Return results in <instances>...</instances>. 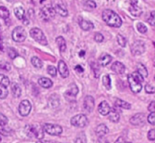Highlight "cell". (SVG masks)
Instances as JSON below:
<instances>
[{"label":"cell","mask_w":155,"mask_h":143,"mask_svg":"<svg viewBox=\"0 0 155 143\" xmlns=\"http://www.w3.org/2000/svg\"><path fill=\"white\" fill-rule=\"evenodd\" d=\"M148 138L149 140L154 141L155 140V129L151 130L148 133Z\"/></svg>","instance_id":"46"},{"label":"cell","mask_w":155,"mask_h":143,"mask_svg":"<svg viewBox=\"0 0 155 143\" xmlns=\"http://www.w3.org/2000/svg\"><path fill=\"white\" fill-rule=\"evenodd\" d=\"M127 80H128L129 85L130 86V89L133 91L134 93H139L142 89V86L140 82H139L138 80H136L134 77H133L132 74H129L128 77H127Z\"/></svg>","instance_id":"9"},{"label":"cell","mask_w":155,"mask_h":143,"mask_svg":"<svg viewBox=\"0 0 155 143\" xmlns=\"http://www.w3.org/2000/svg\"><path fill=\"white\" fill-rule=\"evenodd\" d=\"M94 39H95V40L97 42H103V40H104V36H103V35L101 34V33H96L95 34V37H94Z\"/></svg>","instance_id":"45"},{"label":"cell","mask_w":155,"mask_h":143,"mask_svg":"<svg viewBox=\"0 0 155 143\" xmlns=\"http://www.w3.org/2000/svg\"><path fill=\"white\" fill-rule=\"evenodd\" d=\"M132 53L135 55H139L145 51V42L141 40H137L132 45Z\"/></svg>","instance_id":"10"},{"label":"cell","mask_w":155,"mask_h":143,"mask_svg":"<svg viewBox=\"0 0 155 143\" xmlns=\"http://www.w3.org/2000/svg\"><path fill=\"white\" fill-rule=\"evenodd\" d=\"M85 54H86V53H85L84 51H81L80 53H79V55H80V57L83 58V56L85 55Z\"/></svg>","instance_id":"56"},{"label":"cell","mask_w":155,"mask_h":143,"mask_svg":"<svg viewBox=\"0 0 155 143\" xmlns=\"http://www.w3.org/2000/svg\"><path fill=\"white\" fill-rule=\"evenodd\" d=\"M115 105H116L117 107L122 108H124V109L131 108V105H130V103L127 102V101L121 99H117L116 101H115Z\"/></svg>","instance_id":"27"},{"label":"cell","mask_w":155,"mask_h":143,"mask_svg":"<svg viewBox=\"0 0 155 143\" xmlns=\"http://www.w3.org/2000/svg\"><path fill=\"white\" fill-rule=\"evenodd\" d=\"M8 118L4 115L0 113V124H8Z\"/></svg>","instance_id":"47"},{"label":"cell","mask_w":155,"mask_h":143,"mask_svg":"<svg viewBox=\"0 0 155 143\" xmlns=\"http://www.w3.org/2000/svg\"><path fill=\"white\" fill-rule=\"evenodd\" d=\"M26 133L29 136L32 137L34 136L35 138L39 139H42L44 137V130L43 127H41L37 124H32V125H27L25 128Z\"/></svg>","instance_id":"2"},{"label":"cell","mask_w":155,"mask_h":143,"mask_svg":"<svg viewBox=\"0 0 155 143\" xmlns=\"http://www.w3.org/2000/svg\"><path fill=\"white\" fill-rule=\"evenodd\" d=\"M108 128L106 127L104 124H100L97 127L96 130H95V133L98 137H104L107 133H108Z\"/></svg>","instance_id":"17"},{"label":"cell","mask_w":155,"mask_h":143,"mask_svg":"<svg viewBox=\"0 0 155 143\" xmlns=\"http://www.w3.org/2000/svg\"><path fill=\"white\" fill-rule=\"evenodd\" d=\"M0 28H1V25H0Z\"/></svg>","instance_id":"60"},{"label":"cell","mask_w":155,"mask_h":143,"mask_svg":"<svg viewBox=\"0 0 155 143\" xmlns=\"http://www.w3.org/2000/svg\"><path fill=\"white\" fill-rule=\"evenodd\" d=\"M94 65H94V66H95V68H94L92 65V69L94 70L93 71H94V74H95V77H98V76H99V74H100L99 68H98V66L96 65V64H94Z\"/></svg>","instance_id":"48"},{"label":"cell","mask_w":155,"mask_h":143,"mask_svg":"<svg viewBox=\"0 0 155 143\" xmlns=\"http://www.w3.org/2000/svg\"><path fill=\"white\" fill-rule=\"evenodd\" d=\"M75 143H86V137L84 133H80L77 135Z\"/></svg>","instance_id":"34"},{"label":"cell","mask_w":155,"mask_h":143,"mask_svg":"<svg viewBox=\"0 0 155 143\" xmlns=\"http://www.w3.org/2000/svg\"><path fill=\"white\" fill-rule=\"evenodd\" d=\"M56 43L58 44L59 49L61 52H64L66 50V41L64 39V37L58 36V37L56 38Z\"/></svg>","instance_id":"25"},{"label":"cell","mask_w":155,"mask_h":143,"mask_svg":"<svg viewBox=\"0 0 155 143\" xmlns=\"http://www.w3.org/2000/svg\"><path fill=\"white\" fill-rule=\"evenodd\" d=\"M51 6L55 12L62 17H67L68 15L66 5L63 0H51Z\"/></svg>","instance_id":"4"},{"label":"cell","mask_w":155,"mask_h":143,"mask_svg":"<svg viewBox=\"0 0 155 143\" xmlns=\"http://www.w3.org/2000/svg\"><path fill=\"white\" fill-rule=\"evenodd\" d=\"M43 130L45 133L51 136H59L62 133V127L57 124H45L43 126Z\"/></svg>","instance_id":"8"},{"label":"cell","mask_w":155,"mask_h":143,"mask_svg":"<svg viewBox=\"0 0 155 143\" xmlns=\"http://www.w3.org/2000/svg\"><path fill=\"white\" fill-rule=\"evenodd\" d=\"M115 143H131V142H126L125 139H124L123 137H119L116 140Z\"/></svg>","instance_id":"51"},{"label":"cell","mask_w":155,"mask_h":143,"mask_svg":"<svg viewBox=\"0 0 155 143\" xmlns=\"http://www.w3.org/2000/svg\"><path fill=\"white\" fill-rule=\"evenodd\" d=\"M6 1L10 2H14V1H15V0H6Z\"/></svg>","instance_id":"57"},{"label":"cell","mask_w":155,"mask_h":143,"mask_svg":"<svg viewBox=\"0 0 155 143\" xmlns=\"http://www.w3.org/2000/svg\"><path fill=\"white\" fill-rule=\"evenodd\" d=\"M98 111L101 115H104V116L108 115L110 111V108L108 103L106 101H103L102 102L100 103V105H98Z\"/></svg>","instance_id":"15"},{"label":"cell","mask_w":155,"mask_h":143,"mask_svg":"<svg viewBox=\"0 0 155 143\" xmlns=\"http://www.w3.org/2000/svg\"><path fill=\"white\" fill-rule=\"evenodd\" d=\"M36 143H53L51 141H47V140H40V141H38Z\"/></svg>","instance_id":"55"},{"label":"cell","mask_w":155,"mask_h":143,"mask_svg":"<svg viewBox=\"0 0 155 143\" xmlns=\"http://www.w3.org/2000/svg\"><path fill=\"white\" fill-rule=\"evenodd\" d=\"M117 42L119 43V45L122 47H125L127 45V39L124 36H123L122 35L118 34L117 36Z\"/></svg>","instance_id":"36"},{"label":"cell","mask_w":155,"mask_h":143,"mask_svg":"<svg viewBox=\"0 0 155 143\" xmlns=\"http://www.w3.org/2000/svg\"><path fill=\"white\" fill-rule=\"evenodd\" d=\"M148 111L151 112H155V101H152L148 106Z\"/></svg>","instance_id":"50"},{"label":"cell","mask_w":155,"mask_h":143,"mask_svg":"<svg viewBox=\"0 0 155 143\" xmlns=\"http://www.w3.org/2000/svg\"><path fill=\"white\" fill-rule=\"evenodd\" d=\"M148 121L149 124L155 125V112H151L148 117Z\"/></svg>","instance_id":"43"},{"label":"cell","mask_w":155,"mask_h":143,"mask_svg":"<svg viewBox=\"0 0 155 143\" xmlns=\"http://www.w3.org/2000/svg\"><path fill=\"white\" fill-rule=\"evenodd\" d=\"M98 143H109L108 141L104 137H100L99 139H98Z\"/></svg>","instance_id":"53"},{"label":"cell","mask_w":155,"mask_h":143,"mask_svg":"<svg viewBox=\"0 0 155 143\" xmlns=\"http://www.w3.org/2000/svg\"><path fill=\"white\" fill-rule=\"evenodd\" d=\"M145 91H146V92H148V93L149 94L155 93V87L154 86H151V85L147 84L146 86H145Z\"/></svg>","instance_id":"44"},{"label":"cell","mask_w":155,"mask_h":143,"mask_svg":"<svg viewBox=\"0 0 155 143\" xmlns=\"http://www.w3.org/2000/svg\"><path fill=\"white\" fill-rule=\"evenodd\" d=\"M0 50L3 51V40L1 36H0Z\"/></svg>","instance_id":"54"},{"label":"cell","mask_w":155,"mask_h":143,"mask_svg":"<svg viewBox=\"0 0 155 143\" xmlns=\"http://www.w3.org/2000/svg\"><path fill=\"white\" fill-rule=\"evenodd\" d=\"M102 83L104 86L107 88V89H110V88H111V80H110V77L108 75H105L103 77Z\"/></svg>","instance_id":"33"},{"label":"cell","mask_w":155,"mask_h":143,"mask_svg":"<svg viewBox=\"0 0 155 143\" xmlns=\"http://www.w3.org/2000/svg\"><path fill=\"white\" fill-rule=\"evenodd\" d=\"M86 4L88 6H89V7H90V8H95V7H96V3L95 2H93V1H92V0H89V1H87L86 2Z\"/></svg>","instance_id":"49"},{"label":"cell","mask_w":155,"mask_h":143,"mask_svg":"<svg viewBox=\"0 0 155 143\" xmlns=\"http://www.w3.org/2000/svg\"><path fill=\"white\" fill-rule=\"evenodd\" d=\"M2 141V139H1V137H0V142H1Z\"/></svg>","instance_id":"59"},{"label":"cell","mask_w":155,"mask_h":143,"mask_svg":"<svg viewBox=\"0 0 155 143\" xmlns=\"http://www.w3.org/2000/svg\"><path fill=\"white\" fill-rule=\"evenodd\" d=\"M38 83L42 87L45 88V89H49L52 86L53 83L50 79L46 78V77H41L38 80Z\"/></svg>","instance_id":"18"},{"label":"cell","mask_w":155,"mask_h":143,"mask_svg":"<svg viewBox=\"0 0 155 143\" xmlns=\"http://www.w3.org/2000/svg\"><path fill=\"white\" fill-rule=\"evenodd\" d=\"M154 80H155V76H154Z\"/></svg>","instance_id":"61"},{"label":"cell","mask_w":155,"mask_h":143,"mask_svg":"<svg viewBox=\"0 0 155 143\" xmlns=\"http://www.w3.org/2000/svg\"><path fill=\"white\" fill-rule=\"evenodd\" d=\"M27 38V33L22 27H17L12 31V39L17 42H24Z\"/></svg>","instance_id":"7"},{"label":"cell","mask_w":155,"mask_h":143,"mask_svg":"<svg viewBox=\"0 0 155 143\" xmlns=\"http://www.w3.org/2000/svg\"><path fill=\"white\" fill-rule=\"evenodd\" d=\"M12 92L15 98H18L21 95V89L19 85L17 84L16 83H13L12 84Z\"/></svg>","instance_id":"26"},{"label":"cell","mask_w":155,"mask_h":143,"mask_svg":"<svg viewBox=\"0 0 155 143\" xmlns=\"http://www.w3.org/2000/svg\"><path fill=\"white\" fill-rule=\"evenodd\" d=\"M148 22L150 25L155 26V11L151 12V15L148 19Z\"/></svg>","instance_id":"41"},{"label":"cell","mask_w":155,"mask_h":143,"mask_svg":"<svg viewBox=\"0 0 155 143\" xmlns=\"http://www.w3.org/2000/svg\"><path fill=\"white\" fill-rule=\"evenodd\" d=\"M0 69L2 70V71H9L11 70L10 64L5 61H2V62H0Z\"/></svg>","instance_id":"35"},{"label":"cell","mask_w":155,"mask_h":143,"mask_svg":"<svg viewBox=\"0 0 155 143\" xmlns=\"http://www.w3.org/2000/svg\"><path fill=\"white\" fill-rule=\"evenodd\" d=\"M83 106L88 112H92L93 111L94 107H95V100H94L93 97L91 96V95H87L84 98Z\"/></svg>","instance_id":"12"},{"label":"cell","mask_w":155,"mask_h":143,"mask_svg":"<svg viewBox=\"0 0 155 143\" xmlns=\"http://www.w3.org/2000/svg\"><path fill=\"white\" fill-rule=\"evenodd\" d=\"M78 87H77V85L75 83H72V84H71L68 86V89L66 91V92H65V95L75 97L77 95V93H78Z\"/></svg>","instance_id":"20"},{"label":"cell","mask_w":155,"mask_h":143,"mask_svg":"<svg viewBox=\"0 0 155 143\" xmlns=\"http://www.w3.org/2000/svg\"><path fill=\"white\" fill-rule=\"evenodd\" d=\"M55 15V11L51 5H45L40 9L39 15L42 21H49L52 19Z\"/></svg>","instance_id":"5"},{"label":"cell","mask_w":155,"mask_h":143,"mask_svg":"<svg viewBox=\"0 0 155 143\" xmlns=\"http://www.w3.org/2000/svg\"><path fill=\"white\" fill-rule=\"evenodd\" d=\"M30 35L33 39H35L36 42H39L41 45H46L48 44L46 37L40 29L37 28V27L32 28L30 30Z\"/></svg>","instance_id":"3"},{"label":"cell","mask_w":155,"mask_h":143,"mask_svg":"<svg viewBox=\"0 0 155 143\" xmlns=\"http://www.w3.org/2000/svg\"><path fill=\"white\" fill-rule=\"evenodd\" d=\"M8 90L7 89V86L0 84V98L4 99L8 96Z\"/></svg>","instance_id":"31"},{"label":"cell","mask_w":155,"mask_h":143,"mask_svg":"<svg viewBox=\"0 0 155 143\" xmlns=\"http://www.w3.org/2000/svg\"><path fill=\"white\" fill-rule=\"evenodd\" d=\"M112 60V57L108 54H104L103 55H101V57L99 58V64L101 65L102 67H105L107 66L108 64L110 63Z\"/></svg>","instance_id":"21"},{"label":"cell","mask_w":155,"mask_h":143,"mask_svg":"<svg viewBox=\"0 0 155 143\" xmlns=\"http://www.w3.org/2000/svg\"><path fill=\"white\" fill-rule=\"evenodd\" d=\"M125 65L120 62H116L112 65L111 70L117 74H122L125 72Z\"/></svg>","instance_id":"16"},{"label":"cell","mask_w":155,"mask_h":143,"mask_svg":"<svg viewBox=\"0 0 155 143\" xmlns=\"http://www.w3.org/2000/svg\"><path fill=\"white\" fill-rule=\"evenodd\" d=\"M0 84H2L5 86H8L10 84L9 79L6 76L3 75L2 74H0Z\"/></svg>","instance_id":"37"},{"label":"cell","mask_w":155,"mask_h":143,"mask_svg":"<svg viewBox=\"0 0 155 143\" xmlns=\"http://www.w3.org/2000/svg\"><path fill=\"white\" fill-rule=\"evenodd\" d=\"M130 13H131L132 15L135 17L140 16L142 13V8H141L140 7H139V6L136 5V2L132 3L131 5H130Z\"/></svg>","instance_id":"19"},{"label":"cell","mask_w":155,"mask_h":143,"mask_svg":"<svg viewBox=\"0 0 155 143\" xmlns=\"http://www.w3.org/2000/svg\"><path fill=\"white\" fill-rule=\"evenodd\" d=\"M31 63L33 67L36 68H41L42 67V62L38 57H33L31 58Z\"/></svg>","instance_id":"32"},{"label":"cell","mask_w":155,"mask_h":143,"mask_svg":"<svg viewBox=\"0 0 155 143\" xmlns=\"http://www.w3.org/2000/svg\"><path fill=\"white\" fill-rule=\"evenodd\" d=\"M0 134L5 136H8L12 134V130L7 124H0Z\"/></svg>","instance_id":"23"},{"label":"cell","mask_w":155,"mask_h":143,"mask_svg":"<svg viewBox=\"0 0 155 143\" xmlns=\"http://www.w3.org/2000/svg\"><path fill=\"white\" fill-rule=\"evenodd\" d=\"M145 115L144 114L142 113H139L136 114V115L131 118L130 119V123H131L133 125L135 126H138V125H141V124H144L145 122Z\"/></svg>","instance_id":"13"},{"label":"cell","mask_w":155,"mask_h":143,"mask_svg":"<svg viewBox=\"0 0 155 143\" xmlns=\"http://www.w3.org/2000/svg\"><path fill=\"white\" fill-rule=\"evenodd\" d=\"M8 56L12 59L16 58L18 56V53L17 52L16 50L13 48H9L8 49Z\"/></svg>","instance_id":"38"},{"label":"cell","mask_w":155,"mask_h":143,"mask_svg":"<svg viewBox=\"0 0 155 143\" xmlns=\"http://www.w3.org/2000/svg\"><path fill=\"white\" fill-rule=\"evenodd\" d=\"M14 12H15V16L17 17L18 19H24V14H25V12H24V9L22 7L15 8V10H14Z\"/></svg>","instance_id":"28"},{"label":"cell","mask_w":155,"mask_h":143,"mask_svg":"<svg viewBox=\"0 0 155 143\" xmlns=\"http://www.w3.org/2000/svg\"><path fill=\"white\" fill-rule=\"evenodd\" d=\"M137 72H139L141 75L143 77H148V71H147V68H145V65H142V63L138 64L137 65Z\"/></svg>","instance_id":"29"},{"label":"cell","mask_w":155,"mask_h":143,"mask_svg":"<svg viewBox=\"0 0 155 143\" xmlns=\"http://www.w3.org/2000/svg\"><path fill=\"white\" fill-rule=\"evenodd\" d=\"M154 66L155 67V58H154Z\"/></svg>","instance_id":"58"},{"label":"cell","mask_w":155,"mask_h":143,"mask_svg":"<svg viewBox=\"0 0 155 143\" xmlns=\"http://www.w3.org/2000/svg\"><path fill=\"white\" fill-rule=\"evenodd\" d=\"M79 24H80V27L83 29V30H92L94 27L93 24L92 22L89 21H86V20L81 19L79 22Z\"/></svg>","instance_id":"22"},{"label":"cell","mask_w":155,"mask_h":143,"mask_svg":"<svg viewBox=\"0 0 155 143\" xmlns=\"http://www.w3.org/2000/svg\"><path fill=\"white\" fill-rule=\"evenodd\" d=\"M71 124L74 127L82 128V127L87 126V124H89V121H88V118L86 115H78L73 117L71 121Z\"/></svg>","instance_id":"6"},{"label":"cell","mask_w":155,"mask_h":143,"mask_svg":"<svg viewBox=\"0 0 155 143\" xmlns=\"http://www.w3.org/2000/svg\"><path fill=\"white\" fill-rule=\"evenodd\" d=\"M58 71L63 78H67L69 76V70L64 61L61 60L58 62Z\"/></svg>","instance_id":"14"},{"label":"cell","mask_w":155,"mask_h":143,"mask_svg":"<svg viewBox=\"0 0 155 143\" xmlns=\"http://www.w3.org/2000/svg\"><path fill=\"white\" fill-rule=\"evenodd\" d=\"M18 111H19V113L21 116H27L31 111V104H30V101L28 100H24V101H21L19 105Z\"/></svg>","instance_id":"11"},{"label":"cell","mask_w":155,"mask_h":143,"mask_svg":"<svg viewBox=\"0 0 155 143\" xmlns=\"http://www.w3.org/2000/svg\"><path fill=\"white\" fill-rule=\"evenodd\" d=\"M75 70H76V71H78V72H80V73L83 72V71H84V69H83V68H82L81 65H77V66L75 67Z\"/></svg>","instance_id":"52"},{"label":"cell","mask_w":155,"mask_h":143,"mask_svg":"<svg viewBox=\"0 0 155 143\" xmlns=\"http://www.w3.org/2000/svg\"><path fill=\"white\" fill-rule=\"evenodd\" d=\"M102 19L110 27H120L122 25V20L119 15L110 9H106L102 12Z\"/></svg>","instance_id":"1"},{"label":"cell","mask_w":155,"mask_h":143,"mask_svg":"<svg viewBox=\"0 0 155 143\" xmlns=\"http://www.w3.org/2000/svg\"><path fill=\"white\" fill-rule=\"evenodd\" d=\"M47 72H48L50 75L52 76V77H55V76L57 75V70H56V68H54V66H52V65L48 66V68H47Z\"/></svg>","instance_id":"40"},{"label":"cell","mask_w":155,"mask_h":143,"mask_svg":"<svg viewBox=\"0 0 155 143\" xmlns=\"http://www.w3.org/2000/svg\"><path fill=\"white\" fill-rule=\"evenodd\" d=\"M137 29L139 30V32H140L141 33H145L148 31V28H147V27L143 23H138Z\"/></svg>","instance_id":"39"},{"label":"cell","mask_w":155,"mask_h":143,"mask_svg":"<svg viewBox=\"0 0 155 143\" xmlns=\"http://www.w3.org/2000/svg\"><path fill=\"white\" fill-rule=\"evenodd\" d=\"M108 119L114 123H117L120 120V115L115 109H112L108 115Z\"/></svg>","instance_id":"24"},{"label":"cell","mask_w":155,"mask_h":143,"mask_svg":"<svg viewBox=\"0 0 155 143\" xmlns=\"http://www.w3.org/2000/svg\"><path fill=\"white\" fill-rule=\"evenodd\" d=\"M0 18L7 20L9 18V11L4 6H0Z\"/></svg>","instance_id":"30"},{"label":"cell","mask_w":155,"mask_h":143,"mask_svg":"<svg viewBox=\"0 0 155 143\" xmlns=\"http://www.w3.org/2000/svg\"><path fill=\"white\" fill-rule=\"evenodd\" d=\"M132 75H133V77H134L136 80H138V81L140 82V83H142V82L144 81V77H142V76L141 75L139 72H137V71H136V72L133 73V74H132Z\"/></svg>","instance_id":"42"}]
</instances>
